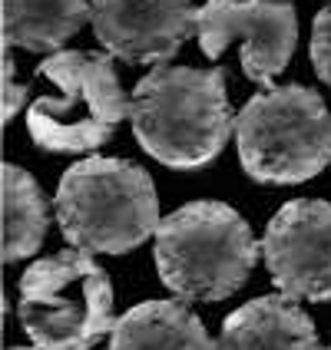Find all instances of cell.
I'll use <instances>...</instances> for the list:
<instances>
[{
  "instance_id": "obj_1",
  "label": "cell",
  "mask_w": 331,
  "mask_h": 350,
  "mask_svg": "<svg viewBox=\"0 0 331 350\" xmlns=\"http://www.w3.org/2000/svg\"><path fill=\"white\" fill-rule=\"evenodd\" d=\"M133 136L169 169H202L235 136L222 70L156 66L130 96Z\"/></svg>"
},
{
  "instance_id": "obj_2",
  "label": "cell",
  "mask_w": 331,
  "mask_h": 350,
  "mask_svg": "<svg viewBox=\"0 0 331 350\" xmlns=\"http://www.w3.org/2000/svg\"><path fill=\"white\" fill-rule=\"evenodd\" d=\"M159 281L182 301H225L252 274L262 245L225 202L199 198L166 215L153 234Z\"/></svg>"
},
{
  "instance_id": "obj_3",
  "label": "cell",
  "mask_w": 331,
  "mask_h": 350,
  "mask_svg": "<svg viewBox=\"0 0 331 350\" xmlns=\"http://www.w3.org/2000/svg\"><path fill=\"white\" fill-rule=\"evenodd\" d=\"M53 208L63 238L93 254L133 252L162 221L149 172L110 156L70 165L57 185Z\"/></svg>"
},
{
  "instance_id": "obj_4",
  "label": "cell",
  "mask_w": 331,
  "mask_h": 350,
  "mask_svg": "<svg viewBox=\"0 0 331 350\" xmlns=\"http://www.w3.org/2000/svg\"><path fill=\"white\" fill-rule=\"evenodd\" d=\"M17 321L40 350H93L117 324L110 274L83 248L40 258L17 284Z\"/></svg>"
},
{
  "instance_id": "obj_5",
  "label": "cell",
  "mask_w": 331,
  "mask_h": 350,
  "mask_svg": "<svg viewBox=\"0 0 331 350\" xmlns=\"http://www.w3.org/2000/svg\"><path fill=\"white\" fill-rule=\"evenodd\" d=\"M235 149L262 185L308 182L331 162V113L308 86H269L235 116Z\"/></svg>"
},
{
  "instance_id": "obj_6",
  "label": "cell",
  "mask_w": 331,
  "mask_h": 350,
  "mask_svg": "<svg viewBox=\"0 0 331 350\" xmlns=\"http://www.w3.org/2000/svg\"><path fill=\"white\" fill-rule=\"evenodd\" d=\"M40 77L57 86V96H40L27 109V133L47 152L83 156L113 139L130 99L119 86L113 53L60 50L40 63Z\"/></svg>"
},
{
  "instance_id": "obj_7",
  "label": "cell",
  "mask_w": 331,
  "mask_h": 350,
  "mask_svg": "<svg viewBox=\"0 0 331 350\" xmlns=\"http://www.w3.org/2000/svg\"><path fill=\"white\" fill-rule=\"evenodd\" d=\"M199 43L209 59H219L229 43L242 46V73L272 86L289 66L298 43V17L292 0H206L199 7Z\"/></svg>"
},
{
  "instance_id": "obj_8",
  "label": "cell",
  "mask_w": 331,
  "mask_h": 350,
  "mask_svg": "<svg viewBox=\"0 0 331 350\" xmlns=\"http://www.w3.org/2000/svg\"><path fill=\"white\" fill-rule=\"evenodd\" d=\"M262 258L282 294L331 301V202H285L265 228Z\"/></svg>"
},
{
  "instance_id": "obj_9",
  "label": "cell",
  "mask_w": 331,
  "mask_h": 350,
  "mask_svg": "<svg viewBox=\"0 0 331 350\" xmlns=\"http://www.w3.org/2000/svg\"><path fill=\"white\" fill-rule=\"evenodd\" d=\"M90 23L106 53L159 66L199 37V7L193 0H93Z\"/></svg>"
},
{
  "instance_id": "obj_10",
  "label": "cell",
  "mask_w": 331,
  "mask_h": 350,
  "mask_svg": "<svg viewBox=\"0 0 331 350\" xmlns=\"http://www.w3.org/2000/svg\"><path fill=\"white\" fill-rule=\"evenodd\" d=\"M219 350H325L312 317L289 294H265L232 311L222 324Z\"/></svg>"
},
{
  "instance_id": "obj_11",
  "label": "cell",
  "mask_w": 331,
  "mask_h": 350,
  "mask_svg": "<svg viewBox=\"0 0 331 350\" xmlns=\"http://www.w3.org/2000/svg\"><path fill=\"white\" fill-rule=\"evenodd\" d=\"M110 350H219L193 308L173 301H143L117 317Z\"/></svg>"
},
{
  "instance_id": "obj_12",
  "label": "cell",
  "mask_w": 331,
  "mask_h": 350,
  "mask_svg": "<svg viewBox=\"0 0 331 350\" xmlns=\"http://www.w3.org/2000/svg\"><path fill=\"white\" fill-rule=\"evenodd\" d=\"M93 0H3V46L60 53L90 20Z\"/></svg>"
},
{
  "instance_id": "obj_13",
  "label": "cell",
  "mask_w": 331,
  "mask_h": 350,
  "mask_svg": "<svg viewBox=\"0 0 331 350\" xmlns=\"http://www.w3.org/2000/svg\"><path fill=\"white\" fill-rule=\"evenodd\" d=\"M50 228L47 198L34 182V175L20 165H3V258L14 265L20 258L40 252Z\"/></svg>"
},
{
  "instance_id": "obj_14",
  "label": "cell",
  "mask_w": 331,
  "mask_h": 350,
  "mask_svg": "<svg viewBox=\"0 0 331 350\" xmlns=\"http://www.w3.org/2000/svg\"><path fill=\"white\" fill-rule=\"evenodd\" d=\"M312 66L331 86V3L312 23Z\"/></svg>"
},
{
  "instance_id": "obj_15",
  "label": "cell",
  "mask_w": 331,
  "mask_h": 350,
  "mask_svg": "<svg viewBox=\"0 0 331 350\" xmlns=\"http://www.w3.org/2000/svg\"><path fill=\"white\" fill-rule=\"evenodd\" d=\"M23 103H27V86L17 83V66H14L10 50H7V57H3V119L10 122L20 113Z\"/></svg>"
},
{
  "instance_id": "obj_16",
  "label": "cell",
  "mask_w": 331,
  "mask_h": 350,
  "mask_svg": "<svg viewBox=\"0 0 331 350\" xmlns=\"http://www.w3.org/2000/svg\"><path fill=\"white\" fill-rule=\"evenodd\" d=\"M7 350H40V347H7Z\"/></svg>"
},
{
  "instance_id": "obj_17",
  "label": "cell",
  "mask_w": 331,
  "mask_h": 350,
  "mask_svg": "<svg viewBox=\"0 0 331 350\" xmlns=\"http://www.w3.org/2000/svg\"><path fill=\"white\" fill-rule=\"evenodd\" d=\"M328 350H331V347H328Z\"/></svg>"
}]
</instances>
